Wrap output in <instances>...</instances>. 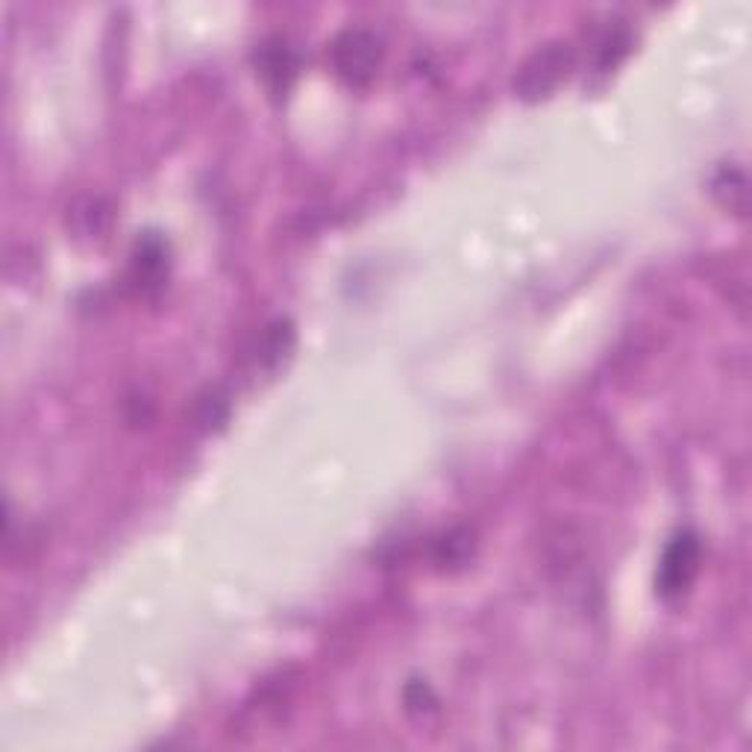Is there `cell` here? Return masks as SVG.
Returning <instances> with one entry per match:
<instances>
[{"mask_svg": "<svg viewBox=\"0 0 752 752\" xmlns=\"http://www.w3.org/2000/svg\"><path fill=\"white\" fill-rule=\"evenodd\" d=\"M573 68V47L568 42H550L538 47L529 60L517 68L515 92L524 100H541L552 95L568 79Z\"/></svg>", "mask_w": 752, "mask_h": 752, "instance_id": "6da1fadb", "label": "cell"}, {"mask_svg": "<svg viewBox=\"0 0 752 752\" xmlns=\"http://www.w3.org/2000/svg\"><path fill=\"white\" fill-rule=\"evenodd\" d=\"M383 39L376 33L362 30V26L344 30L333 42L335 74L353 88L368 86L376 68H379V62H383Z\"/></svg>", "mask_w": 752, "mask_h": 752, "instance_id": "7a4b0ae2", "label": "cell"}, {"mask_svg": "<svg viewBox=\"0 0 752 752\" xmlns=\"http://www.w3.org/2000/svg\"><path fill=\"white\" fill-rule=\"evenodd\" d=\"M700 559H702V547H700V535L685 529V533H676L670 538V544L662 552V561H658V573H656V591L665 600H676L683 597L688 588H691L697 570H700Z\"/></svg>", "mask_w": 752, "mask_h": 752, "instance_id": "3957f363", "label": "cell"}, {"mask_svg": "<svg viewBox=\"0 0 752 752\" xmlns=\"http://www.w3.org/2000/svg\"><path fill=\"white\" fill-rule=\"evenodd\" d=\"M256 68H259V74H262V79L268 83L273 95L280 97L298 79L300 60L286 39H271V42H265L259 47V53H256Z\"/></svg>", "mask_w": 752, "mask_h": 752, "instance_id": "277c9868", "label": "cell"}, {"mask_svg": "<svg viewBox=\"0 0 752 752\" xmlns=\"http://www.w3.org/2000/svg\"><path fill=\"white\" fill-rule=\"evenodd\" d=\"M165 241L159 236H144L136 245V256H132V282L139 286L141 291L150 289V286H162V277H165Z\"/></svg>", "mask_w": 752, "mask_h": 752, "instance_id": "5b68a950", "label": "cell"}, {"mask_svg": "<svg viewBox=\"0 0 752 752\" xmlns=\"http://www.w3.org/2000/svg\"><path fill=\"white\" fill-rule=\"evenodd\" d=\"M711 189H715V194H718L720 201L727 203L729 210L738 212V215H744L746 212V174L741 171V168H735V165L720 168V174L715 176Z\"/></svg>", "mask_w": 752, "mask_h": 752, "instance_id": "8992f818", "label": "cell"}, {"mask_svg": "<svg viewBox=\"0 0 752 752\" xmlns=\"http://www.w3.org/2000/svg\"><path fill=\"white\" fill-rule=\"evenodd\" d=\"M632 47V33L630 26H609V33L603 35V42H600V51H597V68L600 71H609L614 68L617 62L630 53Z\"/></svg>", "mask_w": 752, "mask_h": 752, "instance_id": "52a82bcc", "label": "cell"}, {"mask_svg": "<svg viewBox=\"0 0 752 752\" xmlns=\"http://www.w3.org/2000/svg\"><path fill=\"white\" fill-rule=\"evenodd\" d=\"M109 218H112V212H109V206L104 201H97V197L74 206V221H77V229L83 236H100V233H106Z\"/></svg>", "mask_w": 752, "mask_h": 752, "instance_id": "ba28073f", "label": "cell"}, {"mask_svg": "<svg viewBox=\"0 0 752 752\" xmlns=\"http://www.w3.org/2000/svg\"><path fill=\"white\" fill-rule=\"evenodd\" d=\"M471 552V535L468 533H450L444 541L438 544L436 561L441 568H453V565H462Z\"/></svg>", "mask_w": 752, "mask_h": 752, "instance_id": "9c48e42d", "label": "cell"}]
</instances>
